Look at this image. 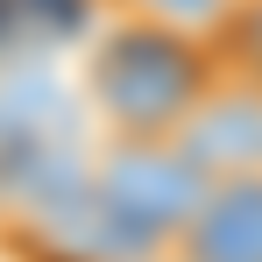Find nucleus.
<instances>
[{"label":"nucleus","instance_id":"1","mask_svg":"<svg viewBox=\"0 0 262 262\" xmlns=\"http://www.w3.org/2000/svg\"><path fill=\"white\" fill-rule=\"evenodd\" d=\"M213 43L184 36L142 14H106V29L85 43L78 106L92 121V142H170L199 92L213 85Z\"/></svg>","mask_w":262,"mask_h":262},{"label":"nucleus","instance_id":"2","mask_svg":"<svg viewBox=\"0 0 262 262\" xmlns=\"http://www.w3.org/2000/svg\"><path fill=\"white\" fill-rule=\"evenodd\" d=\"M85 191L106 227L114 262H156L206 177L177 142H92L85 149Z\"/></svg>","mask_w":262,"mask_h":262},{"label":"nucleus","instance_id":"3","mask_svg":"<svg viewBox=\"0 0 262 262\" xmlns=\"http://www.w3.org/2000/svg\"><path fill=\"white\" fill-rule=\"evenodd\" d=\"M170 142L191 156L199 177L262 170V85L255 78H234V71H213V85L199 92V106L184 114V128Z\"/></svg>","mask_w":262,"mask_h":262},{"label":"nucleus","instance_id":"4","mask_svg":"<svg viewBox=\"0 0 262 262\" xmlns=\"http://www.w3.org/2000/svg\"><path fill=\"white\" fill-rule=\"evenodd\" d=\"M156 262H262V170L206 177Z\"/></svg>","mask_w":262,"mask_h":262},{"label":"nucleus","instance_id":"5","mask_svg":"<svg viewBox=\"0 0 262 262\" xmlns=\"http://www.w3.org/2000/svg\"><path fill=\"white\" fill-rule=\"evenodd\" d=\"M206 43H213V64H220V71L262 85V0H234Z\"/></svg>","mask_w":262,"mask_h":262},{"label":"nucleus","instance_id":"6","mask_svg":"<svg viewBox=\"0 0 262 262\" xmlns=\"http://www.w3.org/2000/svg\"><path fill=\"white\" fill-rule=\"evenodd\" d=\"M227 7L234 0H106V14H142V21H163V29H184V36H213Z\"/></svg>","mask_w":262,"mask_h":262}]
</instances>
